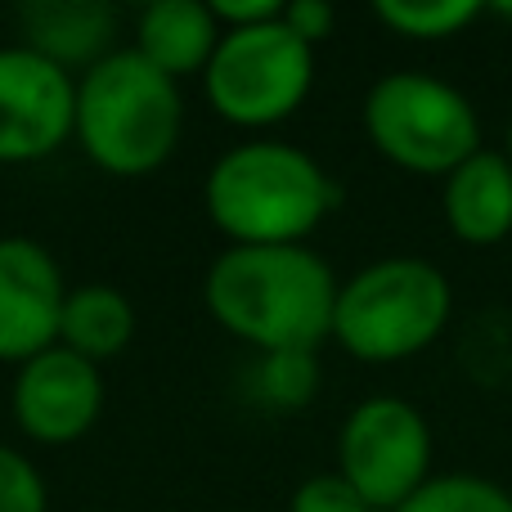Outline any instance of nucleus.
Instances as JSON below:
<instances>
[{"instance_id":"1","label":"nucleus","mask_w":512,"mask_h":512,"mask_svg":"<svg viewBox=\"0 0 512 512\" xmlns=\"http://www.w3.org/2000/svg\"><path fill=\"white\" fill-rule=\"evenodd\" d=\"M337 288L328 261L306 243L292 248H230L207 270V310L261 355L315 351L333 337Z\"/></svg>"},{"instance_id":"2","label":"nucleus","mask_w":512,"mask_h":512,"mask_svg":"<svg viewBox=\"0 0 512 512\" xmlns=\"http://www.w3.org/2000/svg\"><path fill=\"white\" fill-rule=\"evenodd\" d=\"M203 198L212 225L234 248H292L328 221L337 185L297 144L256 140L216 162Z\"/></svg>"},{"instance_id":"3","label":"nucleus","mask_w":512,"mask_h":512,"mask_svg":"<svg viewBox=\"0 0 512 512\" xmlns=\"http://www.w3.org/2000/svg\"><path fill=\"white\" fill-rule=\"evenodd\" d=\"M185 104L180 86L140 50H113L77 81V144L108 176H149L176 153Z\"/></svg>"},{"instance_id":"4","label":"nucleus","mask_w":512,"mask_h":512,"mask_svg":"<svg viewBox=\"0 0 512 512\" xmlns=\"http://www.w3.org/2000/svg\"><path fill=\"white\" fill-rule=\"evenodd\" d=\"M450 310V279L432 261L387 256L337 288L333 337L364 364H400L445 333Z\"/></svg>"},{"instance_id":"5","label":"nucleus","mask_w":512,"mask_h":512,"mask_svg":"<svg viewBox=\"0 0 512 512\" xmlns=\"http://www.w3.org/2000/svg\"><path fill=\"white\" fill-rule=\"evenodd\" d=\"M364 131L387 162L414 176H450L481 149L472 99L432 72H387L364 95Z\"/></svg>"},{"instance_id":"6","label":"nucleus","mask_w":512,"mask_h":512,"mask_svg":"<svg viewBox=\"0 0 512 512\" xmlns=\"http://www.w3.org/2000/svg\"><path fill=\"white\" fill-rule=\"evenodd\" d=\"M310 81H315V50L283 23V14L274 23L225 32L203 72L212 108L248 131L297 113L310 95Z\"/></svg>"},{"instance_id":"7","label":"nucleus","mask_w":512,"mask_h":512,"mask_svg":"<svg viewBox=\"0 0 512 512\" xmlns=\"http://www.w3.org/2000/svg\"><path fill=\"white\" fill-rule=\"evenodd\" d=\"M337 472L373 512H396L432 481V427L400 396L360 400L337 436Z\"/></svg>"},{"instance_id":"8","label":"nucleus","mask_w":512,"mask_h":512,"mask_svg":"<svg viewBox=\"0 0 512 512\" xmlns=\"http://www.w3.org/2000/svg\"><path fill=\"white\" fill-rule=\"evenodd\" d=\"M77 126V81L27 45H0V167L41 162Z\"/></svg>"},{"instance_id":"9","label":"nucleus","mask_w":512,"mask_h":512,"mask_svg":"<svg viewBox=\"0 0 512 512\" xmlns=\"http://www.w3.org/2000/svg\"><path fill=\"white\" fill-rule=\"evenodd\" d=\"M104 409L99 364L72 355L68 346H50L36 360L18 364L14 378V423L41 445H72L95 427Z\"/></svg>"},{"instance_id":"10","label":"nucleus","mask_w":512,"mask_h":512,"mask_svg":"<svg viewBox=\"0 0 512 512\" xmlns=\"http://www.w3.org/2000/svg\"><path fill=\"white\" fill-rule=\"evenodd\" d=\"M68 283L50 252L36 239H0V360L27 364L59 346V315Z\"/></svg>"},{"instance_id":"11","label":"nucleus","mask_w":512,"mask_h":512,"mask_svg":"<svg viewBox=\"0 0 512 512\" xmlns=\"http://www.w3.org/2000/svg\"><path fill=\"white\" fill-rule=\"evenodd\" d=\"M445 225L468 248L512 239V162L499 149H477L445 176Z\"/></svg>"},{"instance_id":"12","label":"nucleus","mask_w":512,"mask_h":512,"mask_svg":"<svg viewBox=\"0 0 512 512\" xmlns=\"http://www.w3.org/2000/svg\"><path fill=\"white\" fill-rule=\"evenodd\" d=\"M18 23L27 32V50L45 54L50 63L68 68H95L108 59V45L117 32V9L104 0H32L18 9Z\"/></svg>"},{"instance_id":"13","label":"nucleus","mask_w":512,"mask_h":512,"mask_svg":"<svg viewBox=\"0 0 512 512\" xmlns=\"http://www.w3.org/2000/svg\"><path fill=\"white\" fill-rule=\"evenodd\" d=\"M221 23L203 0H153L140 9V36L135 50L167 72L171 81L189 77V72H207L216 45H221Z\"/></svg>"},{"instance_id":"14","label":"nucleus","mask_w":512,"mask_h":512,"mask_svg":"<svg viewBox=\"0 0 512 512\" xmlns=\"http://www.w3.org/2000/svg\"><path fill=\"white\" fill-rule=\"evenodd\" d=\"M131 337H135V306L126 301V292L108 288V283L68 288V301H63L59 315V346L99 364L122 355L131 346Z\"/></svg>"},{"instance_id":"15","label":"nucleus","mask_w":512,"mask_h":512,"mask_svg":"<svg viewBox=\"0 0 512 512\" xmlns=\"http://www.w3.org/2000/svg\"><path fill=\"white\" fill-rule=\"evenodd\" d=\"M382 27L409 41H450L481 18L477 0H378L373 5Z\"/></svg>"},{"instance_id":"16","label":"nucleus","mask_w":512,"mask_h":512,"mask_svg":"<svg viewBox=\"0 0 512 512\" xmlns=\"http://www.w3.org/2000/svg\"><path fill=\"white\" fill-rule=\"evenodd\" d=\"M396 512H512V495L499 481L472 477V472H445L432 477L418 495H409Z\"/></svg>"},{"instance_id":"17","label":"nucleus","mask_w":512,"mask_h":512,"mask_svg":"<svg viewBox=\"0 0 512 512\" xmlns=\"http://www.w3.org/2000/svg\"><path fill=\"white\" fill-rule=\"evenodd\" d=\"M315 387H319L315 351H274V355H261V364H256V391L274 409L310 405Z\"/></svg>"},{"instance_id":"18","label":"nucleus","mask_w":512,"mask_h":512,"mask_svg":"<svg viewBox=\"0 0 512 512\" xmlns=\"http://www.w3.org/2000/svg\"><path fill=\"white\" fill-rule=\"evenodd\" d=\"M45 504L41 472L14 445H0V512H45Z\"/></svg>"},{"instance_id":"19","label":"nucleus","mask_w":512,"mask_h":512,"mask_svg":"<svg viewBox=\"0 0 512 512\" xmlns=\"http://www.w3.org/2000/svg\"><path fill=\"white\" fill-rule=\"evenodd\" d=\"M288 512H373L360 499V490L342 477V472H319V477H306L292 495Z\"/></svg>"},{"instance_id":"20","label":"nucleus","mask_w":512,"mask_h":512,"mask_svg":"<svg viewBox=\"0 0 512 512\" xmlns=\"http://www.w3.org/2000/svg\"><path fill=\"white\" fill-rule=\"evenodd\" d=\"M283 23L292 27V32L301 36V41L315 50L319 41H328L337 27V14L333 5H324V0H292V5H283Z\"/></svg>"},{"instance_id":"21","label":"nucleus","mask_w":512,"mask_h":512,"mask_svg":"<svg viewBox=\"0 0 512 512\" xmlns=\"http://www.w3.org/2000/svg\"><path fill=\"white\" fill-rule=\"evenodd\" d=\"M212 18L221 23V32H239V27H261L274 23L283 14L279 0H207Z\"/></svg>"},{"instance_id":"22","label":"nucleus","mask_w":512,"mask_h":512,"mask_svg":"<svg viewBox=\"0 0 512 512\" xmlns=\"http://www.w3.org/2000/svg\"><path fill=\"white\" fill-rule=\"evenodd\" d=\"M504 153H508V162H512V117H508V149Z\"/></svg>"}]
</instances>
